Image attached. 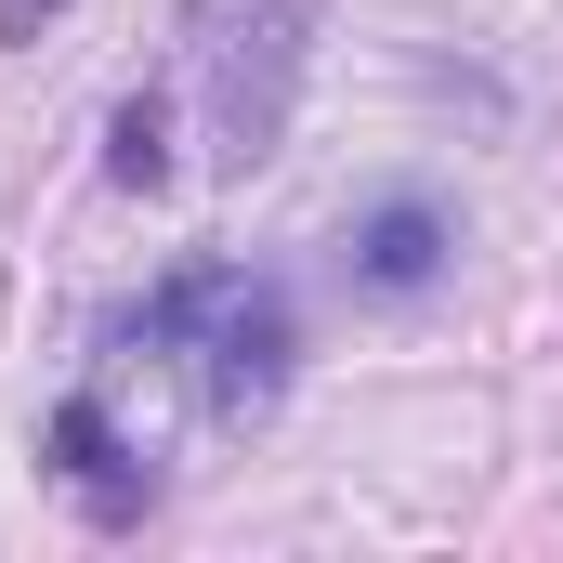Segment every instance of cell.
Segmentation results:
<instances>
[{
  "label": "cell",
  "instance_id": "cell-1",
  "mask_svg": "<svg viewBox=\"0 0 563 563\" xmlns=\"http://www.w3.org/2000/svg\"><path fill=\"white\" fill-rule=\"evenodd\" d=\"M119 341L144 354H170L184 380H197V407L210 420H250V407H276L288 394V354H301V328H288V288L250 276V263H184V276L144 301Z\"/></svg>",
  "mask_w": 563,
  "mask_h": 563
},
{
  "label": "cell",
  "instance_id": "cell-2",
  "mask_svg": "<svg viewBox=\"0 0 563 563\" xmlns=\"http://www.w3.org/2000/svg\"><path fill=\"white\" fill-rule=\"evenodd\" d=\"M301 26H314V0H210V13H197V79H210V144H223L236 170H250V157H276V132H288Z\"/></svg>",
  "mask_w": 563,
  "mask_h": 563
},
{
  "label": "cell",
  "instance_id": "cell-3",
  "mask_svg": "<svg viewBox=\"0 0 563 563\" xmlns=\"http://www.w3.org/2000/svg\"><path fill=\"white\" fill-rule=\"evenodd\" d=\"M53 472L79 485V511H92V525H132L144 498H157V472H144L132 445H119L106 394H66V407H53Z\"/></svg>",
  "mask_w": 563,
  "mask_h": 563
},
{
  "label": "cell",
  "instance_id": "cell-4",
  "mask_svg": "<svg viewBox=\"0 0 563 563\" xmlns=\"http://www.w3.org/2000/svg\"><path fill=\"white\" fill-rule=\"evenodd\" d=\"M445 250H459V236H445V210H432V197H380V210L354 223V250H341V263H354V288H380V301H420V288L445 276Z\"/></svg>",
  "mask_w": 563,
  "mask_h": 563
},
{
  "label": "cell",
  "instance_id": "cell-5",
  "mask_svg": "<svg viewBox=\"0 0 563 563\" xmlns=\"http://www.w3.org/2000/svg\"><path fill=\"white\" fill-rule=\"evenodd\" d=\"M106 170H119V184H170V119H157V92H132V106H119Z\"/></svg>",
  "mask_w": 563,
  "mask_h": 563
},
{
  "label": "cell",
  "instance_id": "cell-6",
  "mask_svg": "<svg viewBox=\"0 0 563 563\" xmlns=\"http://www.w3.org/2000/svg\"><path fill=\"white\" fill-rule=\"evenodd\" d=\"M40 13H53V0H0V40H26V26H40Z\"/></svg>",
  "mask_w": 563,
  "mask_h": 563
}]
</instances>
